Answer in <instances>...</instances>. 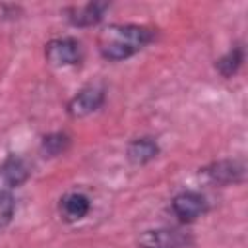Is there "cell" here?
<instances>
[{"mask_svg": "<svg viewBox=\"0 0 248 248\" xmlns=\"http://www.w3.org/2000/svg\"><path fill=\"white\" fill-rule=\"evenodd\" d=\"M155 39V31L136 23H112L99 35V52L105 60L120 62L143 50Z\"/></svg>", "mask_w": 248, "mask_h": 248, "instance_id": "6da1fadb", "label": "cell"}, {"mask_svg": "<svg viewBox=\"0 0 248 248\" xmlns=\"http://www.w3.org/2000/svg\"><path fill=\"white\" fill-rule=\"evenodd\" d=\"M203 178L217 186H229V184H240L246 176V163L244 159H221L213 161L207 167L202 169Z\"/></svg>", "mask_w": 248, "mask_h": 248, "instance_id": "7a4b0ae2", "label": "cell"}, {"mask_svg": "<svg viewBox=\"0 0 248 248\" xmlns=\"http://www.w3.org/2000/svg\"><path fill=\"white\" fill-rule=\"evenodd\" d=\"M45 58L56 68L76 66L81 60V46L74 37H56L45 45Z\"/></svg>", "mask_w": 248, "mask_h": 248, "instance_id": "3957f363", "label": "cell"}, {"mask_svg": "<svg viewBox=\"0 0 248 248\" xmlns=\"http://www.w3.org/2000/svg\"><path fill=\"white\" fill-rule=\"evenodd\" d=\"M190 236L178 229H149L140 232L138 236V246L140 248H188L190 246Z\"/></svg>", "mask_w": 248, "mask_h": 248, "instance_id": "277c9868", "label": "cell"}, {"mask_svg": "<svg viewBox=\"0 0 248 248\" xmlns=\"http://www.w3.org/2000/svg\"><path fill=\"white\" fill-rule=\"evenodd\" d=\"M207 200L203 194L196 192V190H184L178 192L172 202H170V209L172 213L182 221V223H192L196 219H200L205 211H207Z\"/></svg>", "mask_w": 248, "mask_h": 248, "instance_id": "5b68a950", "label": "cell"}, {"mask_svg": "<svg viewBox=\"0 0 248 248\" xmlns=\"http://www.w3.org/2000/svg\"><path fill=\"white\" fill-rule=\"evenodd\" d=\"M105 103V89L97 87V85H89L83 87L81 91H78L70 101H68V114L72 118H83L93 114L95 110H99Z\"/></svg>", "mask_w": 248, "mask_h": 248, "instance_id": "8992f818", "label": "cell"}, {"mask_svg": "<svg viewBox=\"0 0 248 248\" xmlns=\"http://www.w3.org/2000/svg\"><path fill=\"white\" fill-rule=\"evenodd\" d=\"M108 8L110 6L107 2H89V4H81V6L66 8L64 16H66L68 23L74 27H91V25H97L105 17V12Z\"/></svg>", "mask_w": 248, "mask_h": 248, "instance_id": "52a82bcc", "label": "cell"}, {"mask_svg": "<svg viewBox=\"0 0 248 248\" xmlns=\"http://www.w3.org/2000/svg\"><path fill=\"white\" fill-rule=\"evenodd\" d=\"M89 209H91V202L81 192H70L64 198H60V203H58V211L62 219L68 223L81 221L89 213Z\"/></svg>", "mask_w": 248, "mask_h": 248, "instance_id": "ba28073f", "label": "cell"}, {"mask_svg": "<svg viewBox=\"0 0 248 248\" xmlns=\"http://www.w3.org/2000/svg\"><path fill=\"white\" fill-rule=\"evenodd\" d=\"M159 155V143L149 138V136H141V138H134L128 145H126V159L140 167V165H147L149 161H153Z\"/></svg>", "mask_w": 248, "mask_h": 248, "instance_id": "9c48e42d", "label": "cell"}, {"mask_svg": "<svg viewBox=\"0 0 248 248\" xmlns=\"http://www.w3.org/2000/svg\"><path fill=\"white\" fill-rule=\"evenodd\" d=\"M29 174H31V170H29L25 159H21L19 155H10L0 165V178L8 188L21 186L23 182H27Z\"/></svg>", "mask_w": 248, "mask_h": 248, "instance_id": "30bf717a", "label": "cell"}, {"mask_svg": "<svg viewBox=\"0 0 248 248\" xmlns=\"http://www.w3.org/2000/svg\"><path fill=\"white\" fill-rule=\"evenodd\" d=\"M70 136L66 132H52V134H46L43 140H41V145H39V151L43 157H58L62 153L68 151L70 147Z\"/></svg>", "mask_w": 248, "mask_h": 248, "instance_id": "8fae6325", "label": "cell"}, {"mask_svg": "<svg viewBox=\"0 0 248 248\" xmlns=\"http://www.w3.org/2000/svg\"><path fill=\"white\" fill-rule=\"evenodd\" d=\"M242 62H244V48H242V45H234L227 54H223L215 62V70L223 78H231L240 70Z\"/></svg>", "mask_w": 248, "mask_h": 248, "instance_id": "7c38bea8", "label": "cell"}, {"mask_svg": "<svg viewBox=\"0 0 248 248\" xmlns=\"http://www.w3.org/2000/svg\"><path fill=\"white\" fill-rule=\"evenodd\" d=\"M16 211V200L10 190H0V232L12 223Z\"/></svg>", "mask_w": 248, "mask_h": 248, "instance_id": "4fadbf2b", "label": "cell"}]
</instances>
